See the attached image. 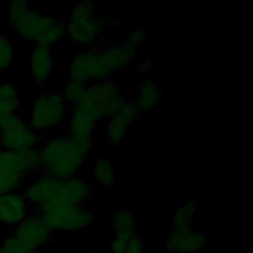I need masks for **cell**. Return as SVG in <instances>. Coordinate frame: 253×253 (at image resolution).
<instances>
[{
    "label": "cell",
    "mask_w": 253,
    "mask_h": 253,
    "mask_svg": "<svg viewBox=\"0 0 253 253\" xmlns=\"http://www.w3.org/2000/svg\"><path fill=\"white\" fill-rule=\"evenodd\" d=\"M8 17L19 37L37 45L50 47L65 37L64 22L31 8L25 1L10 3Z\"/></svg>",
    "instance_id": "1"
},
{
    "label": "cell",
    "mask_w": 253,
    "mask_h": 253,
    "mask_svg": "<svg viewBox=\"0 0 253 253\" xmlns=\"http://www.w3.org/2000/svg\"><path fill=\"white\" fill-rule=\"evenodd\" d=\"M39 153L44 173L59 179L76 176L89 155L67 135H59L47 140Z\"/></svg>",
    "instance_id": "2"
},
{
    "label": "cell",
    "mask_w": 253,
    "mask_h": 253,
    "mask_svg": "<svg viewBox=\"0 0 253 253\" xmlns=\"http://www.w3.org/2000/svg\"><path fill=\"white\" fill-rule=\"evenodd\" d=\"M64 25L65 36L75 44L87 48L98 44L99 37L113 24L109 17L97 14L93 2L85 0L70 9Z\"/></svg>",
    "instance_id": "3"
},
{
    "label": "cell",
    "mask_w": 253,
    "mask_h": 253,
    "mask_svg": "<svg viewBox=\"0 0 253 253\" xmlns=\"http://www.w3.org/2000/svg\"><path fill=\"white\" fill-rule=\"evenodd\" d=\"M126 101L119 84L108 78L88 84L75 106L97 123L100 120L109 119Z\"/></svg>",
    "instance_id": "4"
},
{
    "label": "cell",
    "mask_w": 253,
    "mask_h": 253,
    "mask_svg": "<svg viewBox=\"0 0 253 253\" xmlns=\"http://www.w3.org/2000/svg\"><path fill=\"white\" fill-rule=\"evenodd\" d=\"M39 216L50 230L79 231L88 227L94 215L83 205L55 200L39 207Z\"/></svg>",
    "instance_id": "5"
},
{
    "label": "cell",
    "mask_w": 253,
    "mask_h": 253,
    "mask_svg": "<svg viewBox=\"0 0 253 253\" xmlns=\"http://www.w3.org/2000/svg\"><path fill=\"white\" fill-rule=\"evenodd\" d=\"M69 107L61 94L51 91L40 93L34 100L29 125L36 131L55 128L68 117Z\"/></svg>",
    "instance_id": "6"
},
{
    "label": "cell",
    "mask_w": 253,
    "mask_h": 253,
    "mask_svg": "<svg viewBox=\"0 0 253 253\" xmlns=\"http://www.w3.org/2000/svg\"><path fill=\"white\" fill-rule=\"evenodd\" d=\"M70 79L86 85L110 78L113 74L102 60L98 44L76 52L69 60Z\"/></svg>",
    "instance_id": "7"
},
{
    "label": "cell",
    "mask_w": 253,
    "mask_h": 253,
    "mask_svg": "<svg viewBox=\"0 0 253 253\" xmlns=\"http://www.w3.org/2000/svg\"><path fill=\"white\" fill-rule=\"evenodd\" d=\"M0 142L8 150L36 149L41 135L15 114L0 117Z\"/></svg>",
    "instance_id": "8"
},
{
    "label": "cell",
    "mask_w": 253,
    "mask_h": 253,
    "mask_svg": "<svg viewBox=\"0 0 253 253\" xmlns=\"http://www.w3.org/2000/svg\"><path fill=\"white\" fill-rule=\"evenodd\" d=\"M96 122L77 106L69 108L67 117V136L84 152L89 154L94 144Z\"/></svg>",
    "instance_id": "9"
},
{
    "label": "cell",
    "mask_w": 253,
    "mask_h": 253,
    "mask_svg": "<svg viewBox=\"0 0 253 253\" xmlns=\"http://www.w3.org/2000/svg\"><path fill=\"white\" fill-rule=\"evenodd\" d=\"M42 169L39 150L0 151V174H12L25 177Z\"/></svg>",
    "instance_id": "10"
},
{
    "label": "cell",
    "mask_w": 253,
    "mask_h": 253,
    "mask_svg": "<svg viewBox=\"0 0 253 253\" xmlns=\"http://www.w3.org/2000/svg\"><path fill=\"white\" fill-rule=\"evenodd\" d=\"M13 235L37 252L49 240L51 230L45 225L38 213H34L28 214L16 225Z\"/></svg>",
    "instance_id": "11"
},
{
    "label": "cell",
    "mask_w": 253,
    "mask_h": 253,
    "mask_svg": "<svg viewBox=\"0 0 253 253\" xmlns=\"http://www.w3.org/2000/svg\"><path fill=\"white\" fill-rule=\"evenodd\" d=\"M139 111L133 101H126L107 122V137L110 143L117 147L126 135L127 128L137 119Z\"/></svg>",
    "instance_id": "12"
},
{
    "label": "cell",
    "mask_w": 253,
    "mask_h": 253,
    "mask_svg": "<svg viewBox=\"0 0 253 253\" xmlns=\"http://www.w3.org/2000/svg\"><path fill=\"white\" fill-rule=\"evenodd\" d=\"M207 245L206 234L196 228L172 230L165 240V249L172 253H197Z\"/></svg>",
    "instance_id": "13"
},
{
    "label": "cell",
    "mask_w": 253,
    "mask_h": 253,
    "mask_svg": "<svg viewBox=\"0 0 253 253\" xmlns=\"http://www.w3.org/2000/svg\"><path fill=\"white\" fill-rule=\"evenodd\" d=\"M61 179L42 174L34 179L25 189L24 197L28 203L42 206L56 200L59 196Z\"/></svg>",
    "instance_id": "14"
},
{
    "label": "cell",
    "mask_w": 253,
    "mask_h": 253,
    "mask_svg": "<svg viewBox=\"0 0 253 253\" xmlns=\"http://www.w3.org/2000/svg\"><path fill=\"white\" fill-rule=\"evenodd\" d=\"M28 215V202L24 195L10 192L0 196V221L17 225Z\"/></svg>",
    "instance_id": "15"
},
{
    "label": "cell",
    "mask_w": 253,
    "mask_h": 253,
    "mask_svg": "<svg viewBox=\"0 0 253 253\" xmlns=\"http://www.w3.org/2000/svg\"><path fill=\"white\" fill-rule=\"evenodd\" d=\"M98 50L102 60L112 73L128 65L133 60L136 51L125 42L112 45L98 43Z\"/></svg>",
    "instance_id": "16"
},
{
    "label": "cell",
    "mask_w": 253,
    "mask_h": 253,
    "mask_svg": "<svg viewBox=\"0 0 253 253\" xmlns=\"http://www.w3.org/2000/svg\"><path fill=\"white\" fill-rule=\"evenodd\" d=\"M92 192L93 190L89 182L76 175L61 179L59 196L56 200L83 205L92 196Z\"/></svg>",
    "instance_id": "17"
},
{
    "label": "cell",
    "mask_w": 253,
    "mask_h": 253,
    "mask_svg": "<svg viewBox=\"0 0 253 253\" xmlns=\"http://www.w3.org/2000/svg\"><path fill=\"white\" fill-rule=\"evenodd\" d=\"M31 68L34 80L39 85H43L49 79L53 68L50 47L36 45L32 53Z\"/></svg>",
    "instance_id": "18"
},
{
    "label": "cell",
    "mask_w": 253,
    "mask_h": 253,
    "mask_svg": "<svg viewBox=\"0 0 253 253\" xmlns=\"http://www.w3.org/2000/svg\"><path fill=\"white\" fill-rule=\"evenodd\" d=\"M161 96L162 92L158 85L154 81L146 79L139 84L136 99L133 102L139 113H146L151 111L158 104Z\"/></svg>",
    "instance_id": "19"
},
{
    "label": "cell",
    "mask_w": 253,
    "mask_h": 253,
    "mask_svg": "<svg viewBox=\"0 0 253 253\" xmlns=\"http://www.w3.org/2000/svg\"><path fill=\"white\" fill-rule=\"evenodd\" d=\"M110 249L112 253H142L143 243L134 231L115 234Z\"/></svg>",
    "instance_id": "20"
},
{
    "label": "cell",
    "mask_w": 253,
    "mask_h": 253,
    "mask_svg": "<svg viewBox=\"0 0 253 253\" xmlns=\"http://www.w3.org/2000/svg\"><path fill=\"white\" fill-rule=\"evenodd\" d=\"M197 206L194 200L182 203L174 211L171 217L173 230H183L192 227V222L196 216Z\"/></svg>",
    "instance_id": "21"
},
{
    "label": "cell",
    "mask_w": 253,
    "mask_h": 253,
    "mask_svg": "<svg viewBox=\"0 0 253 253\" xmlns=\"http://www.w3.org/2000/svg\"><path fill=\"white\" fill-rule=\"evenodd\" d=\"M94 180L103 186H111L115 181V168L113 162L104 157L96 159L91 166Z\"/></svg>",
    "instance_id": "22"
},
{
    "label": "cell",
    "mask_w": 253,
    "mask_h": 253,
    "mask_svg": "<svg viewBox=\"0 0 253 253\" xmlns=\"http://www.w3.org/2000/svg\"><path fill=\"white\" fill-rule=\"evenodd\" d=\"M20 104L17 90L11 83L0 84V117L14 114Z\"/></svg>",
    "instance_id": "23"
},
{
    "label": "cell",
    "mask_w": 253,
    "mask_h": 253,
    "mask_svg": "<svg viewBox=\"0 0 253 253\" xmlns=\"http://www.w3.org/2000/svg\"><path fill=\"white\" fill-rule=\"evenodd\" d=\"M135 217L128 210H119L114 213L112 226L116 234L133 232L135 228Z\"/></svg>",
    "instance_id": "24"
},
{
    "label": "cell",
    "mask_w": 253,
    "mask_h": 253,
    "mask_svg": "<svg viewBox=\"0 0 253 253\" xmlns=\"http://www.w3.org/2000/svg\"><path fill=\"white\" fill-rule=\"evenodd\" d=\"M86 84L73 79H69V81L66 82L61 96L69 108L75 106L79 102L86 90Z\"/></svg>",
    "instance_id": "25"
},
{
    "label": "cell",
    "mask_w": 253,
    "mask_h": 253,
    "mask_svg": "<svg viewBox=\"0 0 253 253\" xmlns=\"http://www.w3.org/2000/svg\"><path fill=\"white\" fill-rule=\"evenodd\" d=\"M1 247L5 253H36L35 250L13 234L4 239Z\"/></svg>",
    "instance_id": "26"
},
{
    "label": "cell",
    "mask_w": 253,
    "mask_h": 253,
    "mask_svg": "<svg viewBox=\"0 0 253 253\" xmlns=\"http://www.w3.org/2000/svg\"><path fill=\"white\" fill-rule=\"evenodd\" d=\"M14 48L12 42L4 37L0 36V71L7 69L13 60Z\"/></svg>",
    "instance_id": "27"
},
{
    "label": "cell",
    "mask_w": 253,
    "mask_h": 253,
    "mask_svg": "<svg viewBox=\"0 0 253 253\" xmlns=\"http://www.w3.org/2000/svg\"><path fill=\"white\" fill-rule=\"evenodd\" d=\"M23 179L24 177L19 175L0 174V196L14 192L21 185Z\"/></svg>",
    "instance_id": "28"
},
{
    "label": "cell",
    "mask_w": 253,
    "mask_h": 253,
    "mask_svg": "<svg viewBox=\"0 0 253 253\" xmlns=\"http://www.w3.org/2000/svg\"><path fill=\"white\" fill-rule=\"evenodd\" d=\"M147 38V33L143 29H134L130 31L126 37L124 39L123 42H125L128 46H130L133 49H137L139 46H141Z\"/></svg>",
    "instance_id": "29"
},
{
    "label": "cell",
    "mask_w": 253,
    "mask_h": 253,
    "mask_svg": "<svg viewBox=\"0 0 253 253\" xmlns=\"http://www.w3.org/2000/svg\"><path fill=\"white\" fill-rule=\"evenodd\" d=\"M156 63H157V61L155 59H153L151 57H145L138 63L137 70L140 73H147L156 65Z\"/></svg>",
    "instance_id": "30"
},
{
    "label": "cell",
    "mask_w": 253,
    "mask_h": 253,
    "mask_svg": "<svg viewBox=\"0 0 253 253\" xmlns=\"http://www.w3.org/2000/svg\"><path fill=\"white\" fill-rule=\"evenodd\" d=\"M82 253H100V252L95 251V250H86V251H84V252H82Z\"/></svg>",
    "instance_id": "31"
},
{
    "label": "cell",
    "mask_w": 253,
    "mask_h": 253,
    "mask_svg": "<svg viewBox=\"0 0 253 253\" xmlns=\"http://www.w3.org/2000/svg\"><path fill=\"white\" fill-rule=\"evenodd\" d=\"M0 253H5V252H4V250L2 249V247H1V246H0Z\"/></svg>",
    "instance_id": "32"
}]
</instances>
